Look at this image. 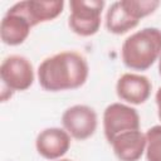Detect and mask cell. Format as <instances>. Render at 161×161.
I'll list each match as a JSON object with an SVG mask.
<instances>
[{"mask_svg":"<svg viewBox=\"0 0 161 161\" xmlns=\"http://www.w3.org/2000/svg\"><path fill=\"white\" fill-rule=\"evenodd\" d=\"M89 74L87 59L77 52H60L45 58L38 67V80L49 92L77 89Z\"/></svg>","mask_w":161,"mask_h":161,"instance_id":"1","label":"cell"},{"mask_svg":"<svg viewBox=\"0 0 161 161\" xmlns=\"http://www.w3.org/2000/svg\"><path fill=\"white\" fill-rule=\"evenodd\" d=\"M123 64L133 70L148 69L161 57V30L143 28L131 34L121 49Z\"/></svg>","mask_w":161,"mask_h":161,"instance_id":"2","label":"cell"},{"mask_svg":"<svg viewBox=\"0 0 161 161\" xmlns=\"http://www.w3.org/2000/svg\"><path fill=\"white\" fill-rule=\"evenodd\" d=\"M160 6L157 0H119L111 4L106 14V28L121 35L136 28L140 19L152 14Z\"/></svg>","mask_w":161,"mask_h":161,"instance_id":"3","label":"cell"},{"mask_svg":"<svg viewBox=\"0 0 161 161\" xmlns=\"http://www.w3.org/2000/svg\"><path fill=\"white\" fill-rule=\"evenodd\" d=\"M68 25L73 33L80 36L94 35L101 26L103 0H72Z\"/></svg>","mask_w":161,"mask_h":161,"instance_id":"4","label":"cell"},{"mask_svg":"<svg viewBox=\"0 0 161 161\" xmlns=\"http://www.w3.org/2000/svg\"><path fill=\"white\" fill-rule=\"evenodd\" d=\"M34 68L23 55H9L0 65V78L4 87L11 92L26 91L34 82Z\"/></svg>","mask_w":161,"mask_h":161,"instance_id":"5","label":"cell"},{"mask_svg":"<svg viewBox=\"0 0 161 161\" xmlns=\"http://www.w3.org/2000/svg\"><path fill=\"white\" fill-rule=\"evenodd\" d=\"M103 130L108 142L117 135L140 130L138 112L123 103H111L103 112Z\"/></svg>","mask_w":161,"mask_h":161,"instance_id":"6","label":"cell"},{"mask_svg":"<svg viewBox=\"0 0 161 161\" xmlns=\"http://www.w3.org/2000/svg\"><path fill=\"white\" fill-rule=\"evenodd\" d=\"M62 125L73 138L83 141L94 135L98 118L92 107L86 104H75L63 112Z\"/></svg>","mask_w":161,"mask_h":161,"instance_id":"7","label":"cell"},{"mask_svg":"<svg viewBox=\"0 0 161 161\" xmlns=\"http://www.w3.org/2000/svg\"><path fill=\"white\" fill-rule=\"evenodd\" d=\"M33 28L29 19L16 4L10 6L0 24V38L4 44L15 47L23 44Z\"/></svg>","mask_w":161,"mask_h":161,"instance_id":"8","label":"cell"},{"mask_svg":"<svg viewBox=\"0 0 161 161\" xmlns=\"http://www.w3.org/2000/svg\"><path fill=\"white\" fill-rule=\"evenodd\" d=\"M35 147L40 156L47 160H59L70 147V135L59 127H49L39 132Z\"/></svg>","mask_w":161,"mask_h":161,"instance_id":"9","label":"cell"},{"mask_svg":"<svg viewBox=\"0 0 161 161\" xmlns=\"http://www.w3.org/2000/svg\"><path fill=\"white\" fill-rule=\"evenodd\" d=\"M152 84L146 75L136 73L122 74L116 84V92L119 99L131 104L145 103L151 94Z\"/></svg>","mask_w":161,"mask_h":161,"instance_id":"10","label":"cell"},{"mask_svg":"<svg viewBox=\"0 0 161 161\" xmlns=\"http://www.w3.org/2000/svg\"><path fill=\"white\" fill-rule=\"evenodd\" d=\"M109 143L119 161H138L146 151V135L140 130L127 131L117 135Z\"/></svg>","mask_w":161,"mask_h":161,"instance_id":"11","label":"cell"},{"mask_svg":"<svg viewBox=\"0 0 161 161\" xmlns=\"http://www.w3.org/2000/svg\"><path fill=\"white\" fill-rule=\"evenodd\" d=\"M33 26L59 16L64 8L63 0H24L16 3Z\"/></svg>","mask_w":161,"mask_h":161,"instance_id":"12","label":"cell"},{"mask_svg":"<svg viewBox=\"0 0 161 161\" xmlns=\"http://www.w3.org/2000/svg\"><path fill=\"white\" fill-rule=\"evenodd\" d=\"M146 135V160L161 161V125L147 130Z\"/></svg>","mask_w":161,"mask_h":161,"instance_id":"13","label":"cell"},{"mask_svg":"<svg viewBox=\"0 0 161 161\" xmlns=\"http://www.w3.org/2000/svg\"><path fill=\"white\" fill-rule=\"evenodd\" d=\"M155 99H156V104H157L158 118L161 119V87L157 89V92H156V96H155Z\"/></svg>","mask_w":161,"mask_h":161,"instance_id":"14","label":"cell"},{"mask_svg":"<svg viewBox=\"0 0 161 161\" xmlns=\"http://www.w3.org/2000/svg\"><path fill=\"white\" fill-rule=\"evenodd\" d=\"M158 73H160V75H161V57L158 58Z\"/></svg>","mask_w":161,"mask_h":161,"instance_id":"15","label":"cell"},{"mask_svg":"<svg viewBox=\"0 0 161 161\" xmlns=\"http://www.w3.org/2000/svg\"><path fill=\"white\" fill-rule=\"evenodd\" d=\"M57 161H72V160H69V158H59Z\"/></svg>","mask_w":161,"mask_h":161,"instance_id":"16","label":"cell"}]
</instances>
